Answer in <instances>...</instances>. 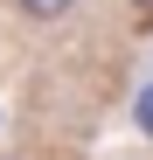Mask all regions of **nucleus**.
Instances as JSON below:
<instances>
[{"label":"nucleus","instance_id":"f257e3e1","mask_svg":"<svg viewBox=\"0 0 153 160\" xmlns=\"http://www.w3.org/2000/svg\"><path fill=\"white\" fill-rule=\"evenodd\" d=\"M14 14H21V21H42V28H49V21L76 14V0H14Z\"/></svg>","mask_w":153,"mask_h":160},{"label":"nucleus","instance_id":"f03ea898","mask_svg":"<svg viewBox=\"0 0 153 160\" xmlns=\"http://www.w3.org/2000/svg\"><path fill=\"white\" fill-rule=\"evenodd\" d=\"M132 132H146V139H153V77L132 91Z\"/></svg>","mask_w":153,"mask_h":160}]
</instances>
